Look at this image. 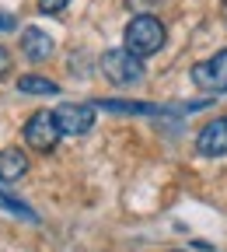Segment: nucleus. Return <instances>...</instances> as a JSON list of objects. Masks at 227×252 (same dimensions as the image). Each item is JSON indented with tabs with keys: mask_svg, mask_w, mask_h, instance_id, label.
I'll use <instances>...</instances> for the list:
<instances>
[{
	"mask_svg": "<svg viewBox=\"0 0 227 252\" xmlns=\"http://www.w3.org/2000/svg\"><path fill=\"white\" fill-rule=\"evenodd\" d=\"M126 46L122 49H129L133 56H154V53H161V46H165V39H168V32H165V25H161L154 14H137L133 21L126 25Z\"/></svg>",
	"mask_w": 227,
	"mask_h": 252,
	"instance_id": "nucleus-1",
	"label": "nucleus"
},
{
	"mask_svg": "<svg viewBox=\"0 0 227 252\" xmlns=\"http://www.w3.org/2000/svg\"><path fill=\"white\" fill-rule=\"evenodd\" d=\"M102 74H105L112 84L129 88V84L143 81V60L133 56L129 49H109V53L102 56Z\"/></svg>",
	"mask_w": 227,
	"mask_h": 252,
	"instance_id": "nucleus-2",
	"label": "nucleus"
},
{
	"mask_svg": "<svg viewBox=\"0 0 227 252\" xmlns=\"http://www.w3.org/2000/svg\"><path fill=\"white\" fill-rule=\"evenodd\" d=\"M59 126H56V119H53V112L49 109H39V112H31L28 116V123H25V144L31 147V151H39V154H49L56 144H59Z\"/></svg>",
	"mask_w": 227,
	"mask_h": 252,
	"instance_id": "nucleus-3",
	"label": "nucleus"
},
{
	"mask_svg": "<svg viewBox=\"0 0 227 252\" xmlns=\"http://www.w3.org/2000/svg\"><path fill=\"white\" fill-rule=\"evenodd\" d=\"M53 119L59 126V133L84 137L94 126V105L91 102H63L59 109H53Z\"/></svg>",
	"mask_w": 227,
	"mask_h": 252,
	"instance_id": "nucleus-4",
	"label": "nucleus"
},
{
	"mask_svg": "<svg viewBox=\"0 0 227 252\" xmlns=\"http://www.w3.org/2000/svg\"><path fill=\"white\" fill-rule=\"evenodd\" d=\"M192 84L210 91V94H224L227 91V49H220L206 63H196L192 67Z\"/></svg>",
	"mask_w": 227,
	"mask_h": 252,
	"instance_id": "nucleus-5",
	"label": "nucleus"
},
{
	"mask_svg": "<svg viewBox=\"0 0 227 252\" xmlns=\"http://www.w3.org/2000/svg\"><path fill=\"white\" fill-rule=\"evenodd\" d=\"M196 151L203 158H220L227 154V116H217L213 123H206L199 137H196Z\"/></svg>",
	"mask_w": 227,
	"mask_h": 252,
	"instance_id": "nucleus-6",
	"label": "nucleus"
},
{
	"mask_svg": "<svg viewBox=\"0 0 227 252\" xmlns=\"http://www.w3.org/2000/svg\"><path fill=\"white\" fill-rule=\"evenodd\" d=\"M53 49H56V42H53L49 32H42V28H35V25L21 32V53H25L31 63H46V60L53 56Z\"/></svg>",
	"mask_w": 227,
	"mask_h": 252,
	"instance_id": "nucleus-7",
	"label": "nucleus"
},
{
	"mask_svg": "<svg viewBox=\"0 0 227 252\" xmlns=\"http://www.w3.org/2000/svg\"><path fill=\"white\" fill-rule=\"evenodd\" d=\"M28 172V158L21 147H4L0 151V182H18Z\"/></svg>",
	"mask_w": 227,
	"mask_h": 252,
	"instance_id": "nucleus-8",
	"label": "nucleus"
},
{
	"mask_svg": "<svg viewBox=\"0 0 227 252\" xmlns=\"http://www.w3.org/2000/svg\"><path fill=\"white\" fill-rule=\"evenodd\" d=\"M18 91L21 94H59V84L49 77H39V74H25L18 81Z\"/></svg>",
	"mask_w": 227,
	"mask_h": 252,
	"instance_id": "nucleus-9",
	"label": "nucleus"
},
{
	"mask_svg": "<svg viewBox=\"0 0 227 252\" xmlns=\"http://www.w3.org/2000/svg\"><path fill=\"white\" fill-rule=\"evenodd\" d=\"M94 109H105V112H126V116H161L165 109H157V105H140V102H98Z\"/></svg>",
	"mask_w": 227,
	"mask_h": 252,
	"instance_id": "nucleus-10",
	"label": "nucleus"
},
{
	"mask_svg": "<svg viewBox=\"0 0 227 252\" xmlns=\"http://www.w3.org/2000/svg\"><path fill=\"white\" fill-rule=\"evenodd\" d=\"M0 207H4L7 214H18V217H25V220H39V214L31 210L28 203H21V200H14L11 193H4V189H0Z\"/></svg>",
	"mask_w": 227,
	"mask_h": 252,
	"instance_id": "nucleus-11",
	"label": "nucleus"
},
{
	"mask_svg": "<svg viewBox=\"0 0 227 252\" xmlns=\"http://www.w3.org/2000/svg\"><path fill=\"white\" fill-rule=\"evenodd\" d=\"M70 0H39V11L42 14H59V11H67Z\"/></svg>",
	"mask_w": 227,
	"mask_h": 252,
	"instance_id": "nucleus-12",
	"label": "nucleus"
},
{
	"mask_svg": "<svg viewBox=\"0 0 227 252\" xmlns=\"http://www.w3.org/2000/svg\"><path fill=\"white\" fill-rule=\"evenodd\" d=\"M7 74H11V53L0 46V77H7Z\"/></svg>",
	"mask_w": 227,
	"mask_h": 252,
	"instance_id": "nucleus-13",
	"label": "nucleus"
},
{
	"mask_svg": "<svg viewBox=\"0 0 227 252\" xmlns=\"http://www.w3.org/2000/svg\"><path fill=\"white\" fill-rule=\"evenodd\" d=\"M14 28V14H0V32H11Z\"/></svg>",
	"mask_w": 227,
	"mask_h": 252,
	"instance_id": "nucleus-14",
	"label": "nucleus"
},
{
	"mask_svg": "<svg viewBox=\"0 0 227 252\" xmlns=\"http://www.w3.org/2000/svg\"><path fill=\"white\" fill-rule=\"evenodd\" d=\"M224 14H227V4H224Z\"/></svg>",
	"mask_w": 227,
	"mask_h": 252,
	"instance_id": "nucleus-15",
	"label": "nucleus"
}]
</instances>
